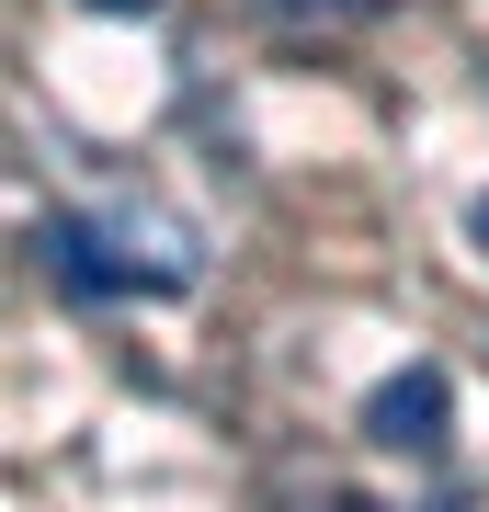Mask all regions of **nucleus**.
Instances as JSON below:
<instances>
[{
  "instance_id": "obj_1",
  "label": "nucleus",
  "mask_w": 489,
  "mask_h": 512,
  "mask_svg": "<svg viewBox=\"0 0 489 512\" xmlns=\"http://www.w3.org/2000/svg\"><path fill=\"white\" fill-rule=\"evenodd\" d=\"M46 274L80 296V308H114V296H182L194 285V239L160 217H46L35 228Z\"/></svg>"
},
{
  "instance_id": "obj_2",
  "label": "nucleus",
  "mask_w": 489,
  "mask_h": 512,
  "mask_svg": "<svg viewBox=\"0 0 489 512\" xmlns=\"http://www.w3.org/2000/svg\"><path fill=\"white\" fill-rule=\"evenodd\" d=\"M444 410H455L444 365H399L376 399H364V444H387V456H433V444H444Z\"/></svg>"
},
{
  "instance_id": "obj_3",
  "label": "nucleus",
  "mask_w": 489,
  "mask_h": 512,
  "mask_svg": "<svg viewBox=\"0 0 489 512\" xmlns=\"http://www.w3.org/2000/svg\"><path fill=\"white\" fill-rule=\"evenodd\" d=\"M91 12H160V0H91Z\"/></svg>"
},
{
  "instance_id": "obj_4",
  "label": "nucleus",
  "mask_w": 489,
  "mask_h": 512,
  "mask_svg": "<svg viewBox=\"0 0 489 512\" xmlns=\"http://www.w3.org/2000/svg\"><path fill=\"white\" fill-rule=\"evenodd\" d=\"M467 228H478V251H489V194H478V217H467Z\"/></svg>"
},
{
  "instance_id": "obj_5",
  "label": "nucleus",
  "mask_w": 489,
  "mask_h": 512,
  "mask_svg": "<svg viewBox=\"0 0 489 512\" xmlns=\"http://www.w3.org/2000/svg\"><path fill=\"white\" fill-rule=\"evenodd\" d=\"M330 512H376V501H330Z\"/></svg>"
},
{
  "instance_id": "obj_6",
  "label": "nucleus",
  "mask_w": 489,
  "mask_h": 512,
  "mask_svg": "<svg viewBox=\"0 0 489 512\" xmlns=\"http://www.w3.org/2000/svg\"><path fill=\"white\" fill-rule=\"evenodd\" d=\"M364 12H376V0H364Z\"/></svg>"
}]
</instances>
